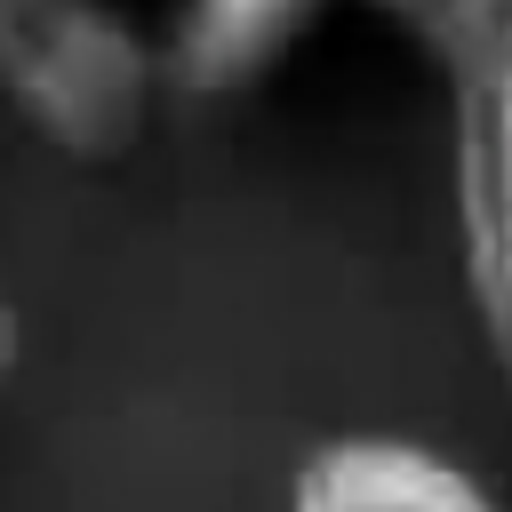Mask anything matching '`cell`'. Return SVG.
I'll return each mask as SVG.
<instances>
[{
    "mask_svg": "<svg viewBox=\"0 0 512 512\" xmlns=\"http://www.w3.org/2000/svg\"><path fill=\"white\" fill-rule=\"evenodd\" d=\"M0 96L64 160H120L152 128L160 48L112 0H0Z\"/></svg>",
    "mask_w": 512,
    "mask_h": 512,
    "instance_id": "7a4b0ae2",
    "label": "cell"
},
{
    "mask_svg": "<svg viewBox=\"0 0 512 512\" xmlns=\"http://www.w3.org/2000/svg\"><path fill=\"white\" fill-rule=\"evenodd\" d=\"M320 8L328 0H184L160 72L184 80L192 96H240L304 48Z\"/></svg>",
    "mask_w": 512,
    "mask_h": 512,
    "instance_id": "277c9868",
    "label": "cell"
},
{
    "mask_svg": "<svg viewBox=\"0 0 512 512\" xmlns=\"http://www.w3.org/2000/svg\"><path fill=\"white\" fill-rule=\"evenodd\" d=\"M24 368V312H16V296L0 288V384Z\"/></svg>",
    "mask_w": 512,
    "mask_h": 512,
    "instance_id": "5b68a950",
    "label": "cell"
},
{
    "mask_svg": "<svg viewBox=\"0 0 512 512\" xmlns=\"http://www.w3.org/2000/svg\"><path fill=\"white\" fill-rule=\"evenodd\" d=\"M288 512H512L472 464L416 432H328L288 472Z\"/></svg>",
    "mask_w": 512,
    "mask_h": 512,
    "instance_id": "3957f363",
    "label": "cell"
},
{
    "mask_svg": "<svg viewBox=\"0 0 512 512\" xmlns=\"http://www.w3.org/2000/svg\"><path fill=\"white\" fill-rule=\"evenodd\" d=\"M448 88L456 272L488 360L512 376V0H368Z\"/></svg>",
    "mask_w": 512,
    "mask_h": 512,
    "instance_id": "6da1fadb",
    "label": "cell"
}]
</instances>
